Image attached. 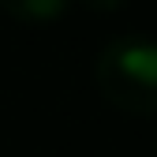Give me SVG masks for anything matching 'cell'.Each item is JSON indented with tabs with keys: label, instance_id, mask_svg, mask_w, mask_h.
Returning <instances> with one entry per match:
<instances>
[{
	"label": "cell",
	"instance_id": "cell-2",
	"mask_svg": "<svg viewBox=\"0 0 157 157\" xmlns=\"http://www.w3.org/2000/svg\"><path fill=\"white\" fill-rule=\"evenodd\" d=\"M67 4L71 0H0V8L19 23H56Z\"/></svg>",
	"mask_w": 157,
	"mask_h": 157
},
{
	"label": "cell",
	"instance_id": "cell-1",
	"mask_svg": "<svg viewBox=\"0 0 157 157\" xmlns=\"http://www.w3.org/2000/svg\"><path fill=\"white\" fill-rule=\"evenodd\" d=\"M94 82L101 97L127 116H157V41L124 34L97 52Z\"/></svg>",
	"mask_w": 157,
	"mask_h": 157
},
{
	"label": "cell",
	"instance_id": "cell-4",
	"mask_svg": "<svg viewBox=\"0 0 157 157\" xmlns=\"http://www.w3.org/2000/svg\"><path fill=\"white\" fill-rule=\"evenodd\" d=\"M153 157H157V142H153Z\"/></svg>",
	"mask_w": 157,
	"mask_h": 157
},
{
	"label": "cell",
	"instance_id": "cell-3",
	"mask_svg": "<svg viewBox=\"0 0 157 157\" xmlns=\"http://www.w3.org/2000/svg\"><path fill=\"white\" fill-rule=\"evenodd\" d=\"M82 4H86L90 11H120L127 0H82Z\"/></svg>",
	"mask_w": 157,
	"mask_h": 157
}]
</instances>
